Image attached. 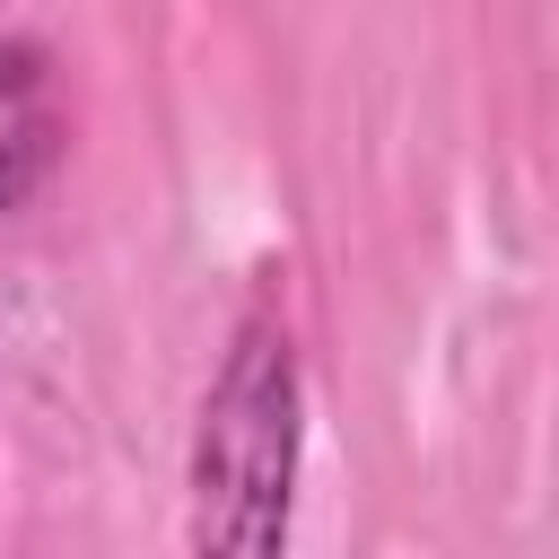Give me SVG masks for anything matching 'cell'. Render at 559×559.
I'll list each match as a JSON object with an SVG mask.
<instances>
[{
  "mask_svg": "<svg viewBox=\"0 0 559 559\" xmlns=\"http://www.w3.org/2000/svg\"><path fill=\"white\" fill-rule=\"evenodd\" d=\"M61 148H70V122H61L52 52H44V35L0 26V218H17L52 183Z\"/></svg>",
  "mask_w": 559,
  "mask_h": 559,
  "instance_id": "2",
  "label": "cell"
},
{
  "mask_svg": "<svg viewBox=\"0 0 559 559\" xmlns=\"http://www.w3.org/2000/svg\"><path fill=\"white\" fill-rule=\"evenodd\" d=\"M297 463H306V376L297 341L271 306H245L201 419H192V533L183 559H288L297 515Z\"/></svg>",
  "mask_w": 559,
  "mask_h": 559,
  "instance_id": "1",
  "label": "cell"
}]
</instances>
